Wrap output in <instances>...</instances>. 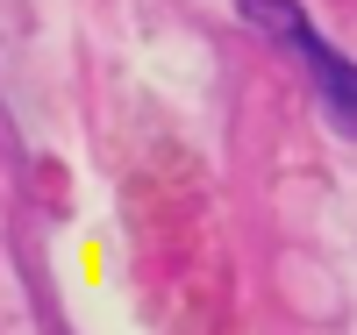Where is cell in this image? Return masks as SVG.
I'll list each match as a JSON object with an SVG mask.
<instances>
[{
	"label": "cell",
	"instance_id": "1",
	"mask_svg": "<svg viewBox=\"0 0 357 335\" xmlns=\"http://www.w3.org/2000/svg\"><path fill=\"white\" fill-rule=\"evenodd\" d=\"M236 15H243L250 29H264L272 43H286L301 65L314 72V93H321V107H329L343 129L357 136V57H343L329 36L314 29V15L301 8V0H236Z\"/></svg>",
	"mask_w": 357,
	"mask_h": 335
}]
</instances>
